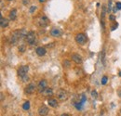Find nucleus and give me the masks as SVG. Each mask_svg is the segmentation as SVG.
<instances>
[{
  "mask_svg": "<svg viewBox=\"0 0 121 116\" xmlns=\"http://www.w3.org/2000/svg\"><path fill=\"white\" fill-rule=\"evenodd\" d=\"M28 33L25 32V30H18V31H15L11 33L10 35V38H9V42L12 45H15L17 42H19V40H21L23 36H26Z\"/></svg>",
  "mask_w": 121,
  "mask_h": 116,
  "instance_id": "f257e3e1",
  "label": "nucleus"
},
{
  "mask_svg": "<svg viewBox=\"0 0 121 116\" xmlns=\"http://www.w3.org/2000/svg\"><path fill=\"white\" fill-rule=\"evenodd\" d=\"M25 39L29 45H35L36 43V34L35 32H29L25 36Z\"/></svg>",
  "mask_w": 121,
  "mask_h": 116,
  "instance_id": "f03ea898",
  "label": "nucleus"
},
{
  "mask_svg": "<svg viewBox=\"0 0 121 116\" xmlns=\"http://www.w3.org/2000/svg\"><path fill=\"white\" fill-rule=\"evenodd\" d=\"M56 95H57L58 99H59V100H61V101H64V100H66V99H68V93H67V91L64 90V89H60V90H58V92H57Z\"/></svg>",
  "mask_w": 121,
  "mask_h": 116,
  "instance_id": "7ed1b4c3",
  "label": "nucleus"
},
{
  "mask_svg": "<svg viewBox=\"0 0 121 116\" xmlns=\"http://www.w3.org/2000/svg\"><path fill=\"white\" fill-rule=\"evenodd\" d=\"M29 71V66L28 65H24V66H21L19 69H18V75L22 78L24 76L27 75V73Z\"/></svg>",
  "mask_w": 121,
  "mask_h": 116,
  "instance_id": "20e7f679",
  "label": "nucleus"
},
{
  "mask_svg": "<svg viewBox=\"0 0 121 116\" xmlns=\"http://www.w3.org/2000/svg\"><path fill=\"white\" fill-rule=\"evenodd\" d=\"M87 40H88V38H87V36L84 33H77L76 34V41L77 44H79V45H85V44L87 43Z\"/></svg>",
  "mask_w": 121,
  "mask_h": 116,
  "instance_id": "39448f33",
  "label": "nucleus"
},
{
  "mask_svg": "<svg viewBox=\"0 0 121 116\" xmlns=\"http://www.w3.org/2000/svg\"><path fill=\"white\" fill-rule=\"evenodd\" d=\"M36 85L35 84V83H31L29 84L27 87H25V89H24V92H25V94H28V95H30V94H33L35 91V89H36Z\"/></svg>",
  "mask_w": 121,
  "mask_h": 116,
  "instance_id": "423d86ee",
  "label": "nucleus"
},
{
  "mask_svg": "<svg viewBox=\"0 0 121 116\" xmlns=\"http://www.w3.org/2000/svg\"><path fill=\"white\" fill-rule=\"evenodd\" d=\"M48 87V83L45 79H42L39 83H38V86H37V89H38V92L39 93H42L43 90H45L46 88Z\"/></svg>",
  "mask_w": 121,
  "mask_h": 116,
  "instance_id": "0eeeda50",
  "label": "nucleus"
},
{
  "mask_svg": "<svg viewBox=\"0 0 121 116\" xmlns=\"http://www.w3.org/2000/svg\"><path fill=\"white\" fill-rule=\"evenodd\" d=\"M61 33H62L61 30L60 28H58V27H54L50 31V34L52 36H54V37H60V35H61Z\"/></svg>",
  "mask_w": 121,
  "mask_h": 116,
  "instance_id": "6e6552de",
  "label": "nucleus"
},
{
  "mask_svg": "<svg viewBox=\"0 0 121 116\" xmlns=\"http://www.w3.org/2000/svg\"><path fill=\"white\" fill-rule=\"evenodd\" d=\"M38 23H39V25H40L41 27H46V26H48V18H47L46 16H42V17L39 18Z\"/></svg>",
  "mask_w": 121,
  "mask_h": 116,
  "instance_id": "1a4fd4ad",
  "label": "nucleus"
},
{
  "mask_svg": "<svg viewBox=\"0 0 121 116\" xmlns=\"http://www.w3.org/2000/svg\"><path fill=\"white\" fill-rule=\"evenodd\" d=\"M48 113V107L47 106H41L40 108H39V110H38V114L40 116H46L47 114Z\"/></svg>",
  "mask_w": 121,
  "mask_h": 116,
  "instance_id": "9d476101",
  "label": "nucleus"
},
{
  "mask_svg": "<svg viewBox=\"0 0 121 116\" xmlns=\"http://www.w3.org/2000/svg\"><path fill=\"white\" fill-rule=\"evenodd\" d=\"M8 25H9V20L6 19V18H3L1 16V20H0V26H1V28H6V27H8Z\"/></svg>",
  "mask_w": 121,
  "mask_h": 116,
  "instance_id": "9b49d317",
  "label": "nucleus"
},
{
  "mask_svg": "<svg viewBox=\"0 0 121 116\" xmlns=\"http://www.w3.org/2000/svg\"><path fill=\"white\" fill-rule=\"evenodd\" d=\"M43 96H45V97H48V96H52L53 95V90H52V88H50V87H47L45 90H43V92L41 93Z\"/></svg>",
  "mask_w": 121,
  "mask_h": 116,
  "instance_id": "f8f14e48",
  "label": "nucleus"
},
{
  "mask_svg": "<svg viewBox=\"0 0 121 116\" xmlns=\"http://www.w3.org/2000/svg\"><path fill=\"white\" fill-rule=\"evenodd\" d=\"M35 51H36V54L38 55V56H44L46 54V48L45 47H43V46H39V47H37L36 49H35Z\"/></svg>",
  "mask_w": 121,
  "mask_h": 116,
  "instance_id": "ddd939ff",
  "label": "nucleus"
},
{
  "mask_svg": "<svg viewBox=\"0 0 121 116\" xmlns=\"http://www.w3.org/2000/svg\"><path fill=\"white\" fill-rule=\"evenodd\" d=\"M72 59H73L76 63H77V64H79V63L82 62V58H81V56L78 55V54H73V55H72Z\"/></svg>",
  "mask_w": 121,
  "mask_h": 116,
  "instance_id": "4468645a",
  "label": "nucleus"
},
{
  "mask_svg": "<svg viewBox=\"0 0 121 116\" xmlns=\"http://www.w3.org/2000/svg\"><path fill=\"white\" fill-rule=\"evenodd\" d=\"M48 104L50 107L55 108V107L58 106V101H57V99H49L48 100Z\"/></svg>",
  "mask_w": 121,
  "mask_h": 116,
  "instance_id": "2eb2a0df",
  "label": "nucleus"
},
{
  "mask_svg": "<svg viewBox=\"0 0 121 116\" xmlns=\"http://www.w3.org/2000/svg\"><path fill=\"white\" fill-rule=\"evenodd\" d=\"M16 18H17V10L16 9H12L10 11V13H9V20L14 21V20H16Z\"/></svg>",
  "mask_w": 121,
  "mask_h": 116,
  "instance_id": "dca6fc26",
  "label": "nucleus"
},
{
  "mask_svg": "<svg viewBox=\"0 0 121 116\" xmlns=\"http://www.w3.org/2000/svg\"><path fill=\"white\" fill-rule=\"evenodd\" d=\"M22 109L24 110V111H28L29 109H30V102L28 101H25L23 103V105H22Z\"/></svg>",
  "mask_w": 121,
  "mask_h": 116,
  "instance_id": "f3484780",
  "label": "nucleus"
},
{
  "mask_svg": "<svg viewBox=\"0 0 121 116\" xmlns=\"http://www.w3.org/2000/svg\"><path fill=\"white\" fill-rule=\"evenodd\" d=\"M70 66H71V62H70L69 60H64V61H63V67L69 68Z\"/></svg>",
  "mask_w": 121,
  "mask_h": 116,
  "instance_id": "a211bd4d",
  "label": "nucleus"
},
{
  "mask_svg": "<svg viewBox=\"0 0 121 116\" xmlns=\"http://www.w3.org/2000/svg\"><path fill=\"white\" fill-rule=\"evenodd\" d=\"M75 106H76V108L77 110H82V106H83V104L82 103H80V102H78V103H75Z\"/></svg>",
  "mask_w": 121,
  "mask_h": 116,
  "instance_id": "6ab92c4d",
  "label": "nucleus"
},
{
  "mask_svg": "<svg viewBox=\"0 0 121 116\" xmlns=\"http://www.w3.org/2000/svg\"><path fill=\"white\" fill-rule=\"evenodd\" d=\"M86 100H87L86 96H85V95H82V96H81V99H80V101H79V102H80V103H82V104H84Z\"/></svg>",
  "mask_w": 121,
  "mask_h": 116,
  "instance_id": "aec40b11",
  "label": "nucleus"
},
{
  "mask_svg": "<svg viewBox=\"0 0 121 116\" xmlns=\"http://www.w3.org/2000/svg\"><path fill=\"white\" fill-rule=\"evenodd\" d=\"M107 80H108L107 76H104V77L102 78V85H106V83H107Z\"/></svg>",
  "mask_w": 121,
  "mask_h": 116,
  "instance_id": "412c9836",
  "label": "nucleus"
},
{
  "mask_svg": "<svg viewBox=\"0 0 121 116\" xmlns=\"http://www.w3.org/2000/svg\"><path fill=\"white\" fill-rule=\"evenodd\" d=\"M19 51H20V52H24V51H25V46H19Z\"/></svg>",
  "mask_w": 121,
  "mask_h": 116,
  "instance_id": "4be33fe9",
  "label": "nucleus"
},
{
  "mask_svg": "<svg viewBox=\"0 0 121 116\" xmlns=\"http://www.w3.org/2000/svg\"><path fill=\"white\" fill-rule=\"evenodd\" d=\"M91 96H92L93 98H97V97H98V94H97V92H96L95 90H93V91L91 92Z\"/></svg>",
  "mask_w": 121,
  "mask_h": 116,
  "instance_id": "5701e85b",
  "label": "nucleus"
},
{
  "mask_svg": "<svg viewBox=\"0 0 121 116\" xmlns=\"http://www.w3.org/2000/svg\"><path fill=\"white\" fill-rule=\"evenodd\" d=\"M116 7L117 8V9H121V2H117L116 4Z\"/></svg>",
  "mask_w": 121,
  "mask_h": 116,
  "instance_id": "b1692460",
  "label": "nucleus"
},
{
  "mask_svg": "<svg viewBox=\"0 0 121 116\" xmlns=\"http://www.w3.org/2000/svg\"><path fill=\"white\" fill-rule=\"evenodd\" d=\"M109 19H110L111 21H114L116 18H115V16H114V15H110V16H109Z\"/></svg>",
  "mask_w": 121,
  "mask_h": 116,
  "instance_id": "393cba45",
  "label": "nucleus"
},
{
  "mask_svg": "<svg viewBox=\"0 0 121 116\" xmlns=\"http://www.w3.org/2000/svg\"><path fill=\"white\" fill-rule=\"evenodd\" d=\"M35 9V7H34V6H33V7H31V8H30V13H33Z\"/></svg>",
  "mask_w": 121,
  "mask_h": 116,
  "instance_id": "a878e982",
  "label": "nucleus"
},
{
  "mask_svg": "<svg viewBox=\"0 0 121 116\" xmlns=\"http://www.w3.org/2000/svg\"><path fill=\"white\" fill-rule=\"evenodd\" d=\"M117 26H118V24H117H117H115V25H113V27H112V31H114L116 28H117Z\"/></svg>",
  "mask_w": 121,
  "mask_h": 116,
  "instance_id": "bb28decb",
  "label": "nucleus"
},
{
  "mask_svg": "<svg viewBox=\"0 0 121 116\" xmlns=\"http://www.w3.org/2000/svg\"><path fill=\"white\" fill-rule=\"evenodd\" d=\"M117 10H118V9H117V7H115V8H113V11H114V12H115V13H116V12H117Z\"/></svg>",
  "mask_w": 121,
  "mask_h": 116,
  "instance_id": "cd10ccee",
  "label": "nucleus"
},
{
  "mask_svg": "<svg viewBox=\"0 0 121 116\" xmlns=\"http://www.w3.org/2000/svg\"><path fill=\"white\" fill-rule=\"evenodd\" d=\"M29 2V0H23V4L24 5H26V3H28Z\"/></svg>",
  "mask_w": 121,
  "mask_h": 116,
  "instance_id": "c85d7f7f",
  "label": "nucleus"
},
{
  "mask_svg": "<svg viewBox=\"0 0 121 116\" xmlns=\"http://www.w3.org/2000/svg\"><path fill=\"white\" fill-rule=\"evenodd\" d=\"M61 116H69L68 114H66V113H63V114H61Z\"/></svg>",
  "mask_w": 121,
  "mask_h": 116,
  "instance_id": "c756f323",
  "label": "nucleus"
},
{
  "mask_svg": "<svg viewBox=\"0 0 121 116\" xmlns=\"http://www.w3.org/2000/svg\"><path fill=\"white\" fill-rule=\"evenodd\" d=\"M46 0H39V2H40V3H43V2H45Z\"/></svg>",
  "mask_w": 121,
  "mask_h": 116,
  "instance_id": "7c9ffc66",
  "label": "nucleus"
},
{
  "mask_svg": "<svg viewBox=\"0 0 121 116\" xmlns=\"http://www.w3.org/2000/svg\"><path fill=\"white\" fill-rule=\"evenodd\" d=\"M119 76H121V72L119 73Z\"/></svg>",
  "mask_w": 121,
  "mask_h": 116,
  "instance_id": "2f4dec72",
  "label": "nucleus"
},
{
  "mask_svg": "<svg viewBox=\"0 0 121 116\" xmlns=\"http://www.w3.org/2000/svg\"><path fill=\"white\" fill-rule=\"evenodd\" d=\"M9 1H11V0H9Z\"/></svg>",
  "mask_w": 121,
  "mask_h": 116,
  "instance_id": "473e14b6",
  "label": "nucleus"
}]
</instances>
